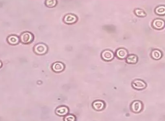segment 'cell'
I'll return each instance as SVG.
<instances>
[{"label": "cell", "instance_id": "5bb4252c", "mask_svg": "<svg viewBox=\"0 0 165 121\" xmlns=\"http://www.w3.org/2000/svg\"><path fill=\"white\" fill-rule=\"evenodd\" d=\"M151 57L155 60H159L162 56V52L159 50L155 49L152 50L151 53Z\"/></svg>", "mask_w": 165, "mask_h": 121}, {"label": "cell", "instance_id": "9a60e30c", "mask_svg": "<svg viewBox=\"0 0 165 121\" xmlns=\"http://www.w3.org/2000/svg\"><path fill=\"white\" fill-rule=\"evenodd\" d=\"M155 12L156 14L159 15H163L165 14V7L164 6H159L156 8Z\"/></svg>", "mask_w": 165, "mask_h": 121}, {"label": "cell", "instance_id": "7a4b0ae2", "mask_svg": "<svg viewBox=\"0 0 165 121\" xmlns=\"http://www.w3.org/2000/svg\"><path fill=\"white\" fill-rule=\"evenodd\" d=\"M33 50L36 54L42 55L47 53L48 51V48L47 45L43 43H38L34 46Z\"/></svg>", "mask_w": 165, "mask_h": 121}, {"label": "cell", "instance_id": "3957f363", "mask_svg": "<svg viewBox=\"0 0 165 121\" xmlns=\"http://www.w3.org/2000/svg\"><path fill=\"white\" fill-rule=\"evenodd\" d=\"M143 108V105L140 100H135L131 104V110L134 113H139L142 111Z\"/></svg>", "mask_w": 165, "mask_h": 121}, {"label": "cell", "instance_id": "277c9868", "mask_svg": "<svg viewBox=\"0 0 165 121\" xmlns=\"http://www.w3.org/2000/svg\"><path fill=\"white\" fill-rule=\"evenodd\" d=\"M132 86L137 90H142L145 89L147 84L145 82L140 79H136L133 81Z\"/></svg>", "mask_w": 165, "mask_h": 121}, {"label": "cell", "instance_id": "52a82bcc", "mask_svg": "<svg viewBox=\"0 0 165 121\" xmlns=\"http://www.w3.org/2000/svg\"><path fill=\"white\" fill-rule=\"evenodd\" d=\"M101 58L105 61H110L114 58L113 52L110 50H105L101 53Z\"/></svg>", "mask_w": 165, "mask_h": 121}, {"label": "cell", "instance_id": "e0dca14e", "mask_svg": "<svg viewBox=\"0 0 165 121\" xmlns=\"http://www.w3.org/2000/svg\"><path fill=\"white\" fill-rule=\"evenodd\" d=\"M135 14L137 16L140 17H144L146 15V13L144 10L142 9H137L135 10Z\"/></svg>", "mask_w": 165, "mask_h": 121}, {"label": "cell", "instance_id": "ba28073f", "mask_svg": "<svg viewBox=\"0 0 165 121\" xmlns=\"http://www.w3.org/2000/svg\"><path fill=\"white\" fill-rule=\"evenodd\" d=\"M77 17L75 15L68 14L65 16L63 20L66 24L71 25L77 22Z\"/></svg>", "mask_w": 165, "mask_h": 121}, {"label": "cell", "instance_id": "9c48e42d", "mask_svg": "<svg viewBox=\"0 0 165 121\" xmlns=\"http://www.w3.org/2000/svg\"><path fill=\"white\" fill-rule=\"evenodd\" d=\"M65 66L62 63L57 62L55 63L52 66V69L56 73H60L64 70Z\"/></svg>", "mask_w": 165, "mask_h": 121}, {"label": "cell", "instance_id": "8fae6325", "mask_svg": "<svg viewBox=\"0 0 165 121\" xmlns=\"http://www.w3.org/2000/svg\"><path fill=\"white\" fill-rule=\"evenodd\" d=\"M8 43L11 45H16L20 42V38L17 35H11L7 37V39Z\"/></svg>", "mask_w": 165, "mask_h": 121}, {"label": "cell", "instance_id": "5b68a950", "mask_svg": "<svg viewBox=\"0 0 165 121\" xmlns=\"http://www.w3.org/2000/svg\"><path fill=\"white\" fill-rule=\"evenodd\" d=\"M55 114L60 116H65L69 112V109L67 106L61 105L59 106L56 109Z\"/></svg>", "mask_w": 165, "mask_h": 121}, {"label": "cell", "instance_id": "ac0fdd59", "mask_svg": "<svg viewBox=\"0 0 165 121\" xmlns=\"http://www.w3.org/2000/svg\"><path fill=\"white\" fill-rule=\"evenodd\" d=\"M76 117L73 115H67L64 117L65 121H76Z\"/></svg>", "mask_w": 165, "mask_h": 121}, {"label": "cell", "instance_id": "7c38bea8", "mask_svg": "<svg viewBox=\"0 0 165 121\" xmlns=\"http://www.w3.org/2000/svg\"><path fill=\"white\" fill-rule=\"evenodd\" d=\"M164 21L162 19H156L152 22V27L155 29H162L164 27Z\"/></svg>", "mask_w": 165, "mask_h": 121}, {"label": "cell", "instance_id": "2e32d148", "mask_svg": "<svg viewBox=\"0 0 165 121\" xmlns=\"http://www.w3.org/2000/svg\"><path fill=\"white\" fill-rule=\"evenodd\" d=\"M45 5L48 7L52 8L55 7L57 4V1L56 0H47L46 1Z\"/></svg>", "mask_w": 165, "mask_h": 121}, {"label": "cell", "instance_id": "30bf717a", "mask_svg": "<svg viewBox=\"0 0 165 121\" xmlns=\"http://www.w3.org/2000/svg\"><path fill=\"white\" fill-rule=\"evenodd\" d=\"M116 55L119 59H125L128 56V52L124 48H120L116 51Z\"/></svg>", "mask_w": 165, "mask_h": 121}, {"label": "cell", "instance_id": "8992f818", "mask_svg": "<svg viewBox=\"0 0 165 121\" xmlns=\"http://www.w3.org/2000/svg\"><path fill=\"white\" fill-rule=\"evenodd\" d=\"M93 108L97 111H101L105 108V104L104 101L101 100H96L93 102Z\"/></svg>", "mask_w": 165, "mask_h": 121}, {"label": "cell", "instance_id": "4fadbf2b", "mask_svg": "<svg viewBox=\"0 0 165 121\" xmlns=\"http://www.w3.org/2000/svg\"><path fill=\"white\" fill-rule=\"evenodd\" d=\"M138 57L134 54L130 55L126 58V61L127 63L131 64H136L138 61Z\"/></svg>", "mask_w": 165, "mask_h": 121}, {"label": "cell", "instance_id": "6da1fadb", "mask_svg": "<svg viewBox=\"0 0 165 121\" xmlns=\"http://www.w3.org/2000/svg\"><path fill=\"white\" fill-rule=\"evenodd\" d=\"M19 38L20 42L22 44H28L34 41V35L30 32L25 31L20 35Z\"/></svg>", "mask_w": 165, "mask_h": 121}]
</instances>
